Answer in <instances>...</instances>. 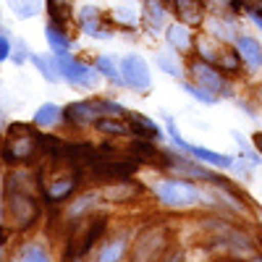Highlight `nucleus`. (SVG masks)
I'll return each instance as SVG.
<instances>
[{"label":"nucleus","instance_id":"obj_1","mask_svg":"<svg viewBox=\"0 0 262 262\" xmlns=\"http://www.w3.org/2000/svg\"><path fill=\"white\" fill-rule=\"evenodd\" d=\"M8 134H11V142L3 149V160L8 165H16L18 160H29L34 155V142H39V134L32 131L27 123H13L8 128Z\"/></svg>","mask_w":262,"mask_h":262},{"label":"nucleus","instance_id":"obj_2","mask_svg":"<svg viewBox=\"0 0 262 262\" xmlns=\"http://www.w3.org/2000/svg\"><path fill=\"white\" fill-rule=\"evenodd\" d=\"M158 200L168 207H189L194 202H200V191H196L191 184L179 181V179H170V181H160L155 186Z\"/></svg>","mask_w":262,"mask_h":262},{"label":"nucleus","instance_id":"obj_3","mask_svg":"<svg viewBox=\"0 0 262 262\" xmlns=\"http://www.w3.org/2000/svg\"><path fill=\"white\" fill-rule=\"evenodd\" d=\"M55 69L60 74V79H66L69 84L74 86H86V90H92V86H97V74L95 69H90V66H84L69 55H55Z\"/></svg>","mask_w":262,"mask_h":262},{"label":"nucleus","instance_id":"obj_4","mask_svg":"<svg viewBox=\"0 0 262 262\" xmlns=\"http://www.w3.org/2000/svg\"><path fill=\"white\" fill-rule=\"evenodd\" d=\"M168 134L173 139V144H176L179 149L189 152V155H194L200 163H207V165H215V168H233V158L231 155H221V152H215V149H207V147H194V144H186L181 139V134L176 131V126H173V121L168 118Z\"/></svg>","mask_w":262,"mask_h":262},{"label":"nucleus","instance_id":"obj_5","mask_svg":"<svg viewBox=\"0 0 262 262\" xmlns=\"http://www.w3.org/2000/svg\"><path fill=\"white\" fill-rule=\"evenodd\" d=\"M8 215L16 221L18 228H29L37 221V202H34V196L18 191V189H8Z\"/></svg>","mask_w":262,"mask_h":262},{"label":"nucleus","instance_id":"obj_6","mask_svg":"<svg viewBox=\"0 0 262 262\" xmlns=\"http://www.w3.org/2000/svg\"><path fill=\"white\" fill-rule=\"evenodd\" d=\"M121 74H123V84H128L131 90H137V92H147L149 84H152L149 69H147L142 55H126L121 60Z\"/></svg>","mask_w":262,"mask_h":262},{"label":"nucleus","instance_id":"obj_7","mask_svg":"<svg viewBox=\"0 0 262 262\" xmlns=\"http://www.w3.org/2000/svg\"><path fill=\"white\" fill-rule=\"evenodd\" d=\"M191 76L196 79V84L200 86H205V90H210L212 95H217V92H223V95H228L231 92V86H228V81L223 79V74L215 69L212 63H207V60H200V63H191Z\"/></svg>","mask_w":262,"mask_h":262},{"label":"nucleus","instance_id":"obj_8","mask_svg":"<svg viewBox=\"0 0 262 262\" xmlns=\"http://www.w3.org/2000/svg\"><path fill=\"white\" fill-rule=\"evenodd\" d=\"M97 118H102V107L100 102H74L63 111V121H69L74 126H90V123H97Z\"/></svg>","mask_w":262,"mask_h":262},{"label":"nucleus","instance_id":"obj_9","mask_svg":"<svg viewBox=\"0 0 262 262\" xmlns=\"http://www.w3.org/2000/svg\"><path fill=\"white\" fill-rule=\"evenodd\" d=\"M92 170L97 173V176L111 179V181H128V176L137 170V163H131V160H126V163H121V160H113V163L97 160L92 165Z\"/></svg>","mask_w":262,"mask_h":262},{"label":"nucleus","instance_id":"obj_10","mask_svg":"<svg viewBox=\"0 0 262 262\" xmlns=\"http://www.w3.org/2000/svg\"><path fill=\"white\" fill-rule=\"evenodd\" d=\"M128 128L134 131L139 139H147V142L163 139V128L152 121V118L142 116V113H131V116H128Z\"/></svg>","mask_w":262,"mask_h":262},{"label":"nucleus","instance_id":"obj_11","mask_svg":"<svg viewBox=\"0 0 262 262\" xmlns=\"http://www.w3.org/2000/svg\"><path fill=\"white\" fill-rule=\"evenodd\" d=\"M79 21H81V27H84L86 34L100 37V39H107V37H111V29H107L102 21H100V11H97V8H81Z\"/></svg>","mask_w":262,"mask_h":262},{"label":"nucleus","instance_id":"obj_12","mask_svg":"<svg viewBox=\"0 0 262 262\" xmlns=\"http://www.w3.org/2000/svg\"><path fill=\"white\" fill-rule=\"evenodd\" d=\"M176 16L184 24H200L202 21V3L200 0H170Z\"/></svg>","mask_w":262,"mask_h":262},{"label":"nucleus","instance_id":"obj_13","mask_svg":"<svg viewBox=\"0 0 262 262\" xmlns=\"http://www.w3.org/2000/svg\"><path fill=\"white\" fill-rule=\"evenodd\" d=\"M236 48H238V55H242L252 69H259V66H262V45L254 37H238Z\"/></svg>","mask_w":262,"mask_h":262},{"label":"nucleus","instance_id":"obj_14","mask_svg":"<svg viewBox=\"0 0 262 262\" xmlns=\"http://www.w3.org/2000/svg\"><path fill=\"white\" fill-rule=\"evenodd\" d=\"M79 186V179L76 176H63V179H55L50 186H48V196L53 202H60V200H66L74 189Z\"/></svg>","mask_w":262,"mask_h":262},{"label":"nucleus","instance_id":"obj_15","mask_svg":"<svg viewBox=\"0 0 262 262\" xmlns=\"http://www.w3.org/2000/svg\"><path fill=\"white\" fill-rule=\"evenodd\" d=\"M45 37H48V45L53 48V53H55V55H66V53H69L71 39L63 34V29H60L58 24H50V27H48V32H45Z\"/></svg>","mask_w":262,"mask_h":262},{"label":"nucleus","instance_id":"obj_16","mask_svg":"<svg viewBox=\"0 0 262 262\" xmlns=\"http://www.w3.org/2000/svg\"><path fill=\"white\" fill-rule=\"evenodd\" d=\"M58 121H63V111H60L58 105L45 102V105L37 107V113H34V123L37 126H55Z\"/></svg>","mask_w":262,"mask_h":262},{"label":"nucleus","instance_id":"obj_17","mask_svg":"<svg viewBox=\"0 0 262 262\" xmlns=\"http://www.w3.org/2000/svg\"><path fill=\"white\" fill-rule=\"evenodd\" d=\"M95 66H97V74H105L111 81H116V84H121V81H123L121 66L116 63V58H111V55H100V58L95 60Z\"/></svg>","mask_w":262,"mask_h":262},{"label":"nucleus","instance_id":"obj_18","mask_svg":"<svg viewBox=\"0 0 262 262\" xmlns=\"http://www.w3.org/2000/svg\"><path fill=\"white\" fill-rule=\"evenodd\" d=\"M32 58V63L39 69V74L45 76L48 81H58L60 79V74H58V69H55V60H53V55L50 58H42V55H29Z\"/></svg>","mask_w":262,"mask_h":262},{"label":"nucleus","instance_id":"obj_19","mask_svg":"<svg viewBox=\"0 0 262 262\" xmlns=\"http://www.w3.org/2000/svg\"><path fill=\"white\" fill-rule=\"evenodd\" d=\"M168 42H170L173 48H179V50H186L191 45V37H189V32H186L184 24H176V27L168 29Z\"/></svg>","mask_w":262,"mask_h":262},{"label":"nucleus","instance_id":"obj_20","mask_svg":"<svg viewBox=\"0 0 262 262\" xmlns=\"http://www.w3.org/2000/svg\"><path fill=\"white\" fill-rule=\"evenodd\" d=\"M147 24H149V29H155V32L165 27V11H163L160 3H155V0L147 3Z\"/></svg>","mask_w":262,"mask_h":262},{"label":"nucleus","instance_id":"obj_21","mask_svg":"<svg viewBox=\"0 0 262 262\" xmlns=\"http://www.w3.org/2000/svg\"><path fill=\"white\" fill-rule=\"evenodd\" d=\"M123 252H126V242H123V238H116V242H111L100 252L97 262H118L123 257Z\"/></svg>","mask_w":262,"mask_h":262},{"label":"nucleus","instance_id":"obj_22","mask_svg":"<svg viewBox=\"0 0 262 262\" xmlns=\"http://www.w3.org/2000/svg\"><path fill=\"white\" fill-rule=\"evenodd\" d=\"M184 90H186L194 100H200V102H205V105H215V102H217V97H215L210 90H205V86H196V84L184 81Z\"/></svg>","mask_w":262,"mask_h":262},{"label":"nucleus","instance_id":"obj_23","mask_svg":"<svg viewBox=\"0 0 262 262\" xmlns=\"http://www.w3.org/2000/svg\"><path fill=\"white\" fill-rule=\"evenodd\" d=\"M102 228H105V217H97V221L90 226V231H86V236H84V244H81V249L86 252V249H90L95 242H97V238H100V233H102Z\"/></svg>","mask_w":262,"mask_h":262},{"label":"nucleus","instance_id":"obj_24","mask_svg":"<svg viewBox=\"0 0 262 262\" xmlns=\"http://www.w3.org/2000/svg\"><path fill=\"white\" fill-rule=\"evenodd\" d=\"M100 131H105V134H126V126L123 123H118V121H113V118H107V116H102V118H97V123H95Z\"/></svg>","mask_w":262,"mask_h":262},{"label":"nucleus","instance_id":"obj_25","mask_svg":"<svg viewBox=\"0 0 262 262\" xmlns=\"http://www.w3.org/2000/svg\"><path fill=\"white\" fill-rule=\"evenodd\" d=\"M48 8H50V16H53V24H58V27H66V24H69L71 16L66 13V11H69L66 6H60V3H55V0H50Z\"/></svg>","mask_w":262,"mask_h":262},{"label":"nucleus","instance_id":"obj_26","mask_svg":"<svg viewBox=\"0 0 262 262\" xmlns=\"http://www.w3.org/2000/svg\"><path fill=\"white\" fill-rule=\"evenodd\" d=\"M8 3L13 6V11H16L21 18L37 13V0H8Z\"/></svg>","mask_w":262,"mask_h":262},{"label":"nucleus","instance_id":"obj_27","mask_svg":"<svg viewBox=\"0 0 262 262\" xmlns=\"http://www.w3.org/2000/svg\"><path fill=\"white\" fill-rule=\"evenodd\" d=\"M21 262H50V257H48V252L42 249V247H27V252H24V257H21Z\"/></svg>","mask_w":262,"mask_h":262},{"label":"nucleus","instance_id":"obj_28","mask_svg":"<svg viewBox=\"0 0 262 262\" xmlns=\"http://www.w3.org/2000/svg\"><path fill=\"white\" fill-rule=\"evenodd\" d=\"M233 8H244L249 16H262V0H233Z\"/></svg>","mask_w":262,"mask_h":262},{"label":"nucleus","instance_id":"obj_29","mask_svg":"<svg viewBox=\"0 0 262 262\" xmlns=\"http://www.w3.org/2000/svg\"><path fill=\"white\" fill-rule=\"evenodd\" d=\"M131 152L134 155H139V158H155L158 152H155V147L152 144H147V139H139V142H134L131 144Z\"/></svg>","mask_w":262,"mask_h":262},{"label":"nucleus","instance_id":"obj_30","mask_svg":"<svg viewBox=\"0 0 262 262\" xmlns=\"http://www.w3.org/2000/svg\"><path fill=\"white\" fill-rule=\"evenodd\" d=\"M158 66H160V69H165L170 76H179V63H173L170 58H165V55H160L158 58Z\"/></svg>","mask_w":262,"mask_h":262},{"label":"nucleus","instance_id":"obj_31","mask_svg":"<svg viewBox=\"0 0 262 262\" xmlns=\"http://www.w3.org/2000/svg\"><path fill=\"white\" fill-rule=\"evenodd\" d=\"M95 200H97V196H92V194H90V196H81V202H79L76 207H71V217H76V215H79L81 210H86V207H90V205H92Z\"/></svg>","mask_w":262,"mask_h":262},{"label":"nucleus","instance_id":"obj_32","mask_svg":"<svg viewBox=\"0 0 262 262\" xmlns=\"http://www.w3.org/2000/svg\"><path fill=\"white\" fill-rule=\"evenodd\" d=\"M11 55V42L6 37H0V60H6Z\"/></svg>","mask_w":262,"mask_h":262},{"label":"nucleus","instance_id":"obj_33","mask_svg":"<svg viewBox=\"0 0 262 262\" xmlns=\"http://www.w3.org/2000/svg\"><path fill=\"white\" fill-rule=\"evenodd\" d=\"M163 262H184V257H181V252H176V254H170V257H165Z\"/></svg>","mask_w":262,"mask_h":262},{"label":"nucleus","instance_id":"obj_34","mask_svg":"<svg viewBox=\"0 0 262 262\" xmlns=\"http://www.w3.org/2000/svg\"><path fill=\"white\" fill-rule=\"evenodd\" d=\"M254 147L262 152V134H254Z\"/></svg>","mask_w":262,"mask_h":262},{"label":"nucleus","instance_id":"obj_35","mask_svg":"<svg viewBox=\"0 0 262 262\" xmlns=\"http://www.w3.org/2000/svg\"><path fill=\"white\" fill-rule=\"evenodd\" d=\"M6 238H8V231H6V228H0V244H3Z\"/></svg>","mask_w":262,"mask_h":262},{"label":"nucleus","instance_id":"obj_36","mask_svg":"<svg viewBox=\"0 0 262 262\" xmlns=\"http://www.w3.org/2000/svg\"><path fill=\"white\" fill-rule=\"evenodd\" d=\"M252 18H254V24H257V27L262 29V16H252Z\"/></svg>","mask_w":262,"mask_h":262},{"label":"nucleus","instance_id":"obj_37","mask_svg":"<svg viewBox=\"0 0 262 262\" xmlns=\"http://www.w3.org/2000/svg\"><path fill=\"white\" fill-rule=\"evenodd\" d=\"M257 262H262V259H257Z\"/></svg>","mask_w":262,"mask_h":262}]
</instances>
